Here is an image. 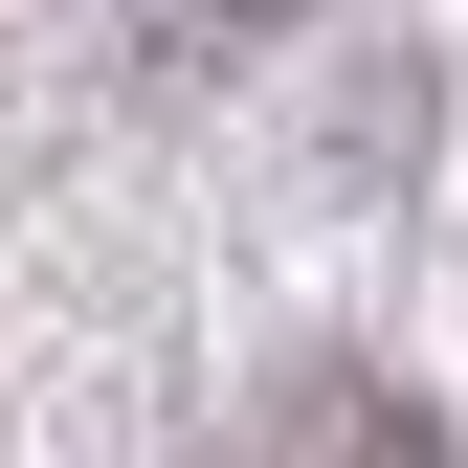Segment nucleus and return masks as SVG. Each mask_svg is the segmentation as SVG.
<instances>
[{"mask_svg":"<svg viewBox=\"0 0 468 468\" xmlns=\"http://www.w3.org/2000/svg\"><path fill=\"white\" fill-rule=\"evenodd\" d=\"M268 468H446V446L401 424L379 379H313V401H290V424H268Z\"/></svg>","mask_w":468,"mask_h":468,"instance_id":"1","label":"nucleus"}]
</instances>
